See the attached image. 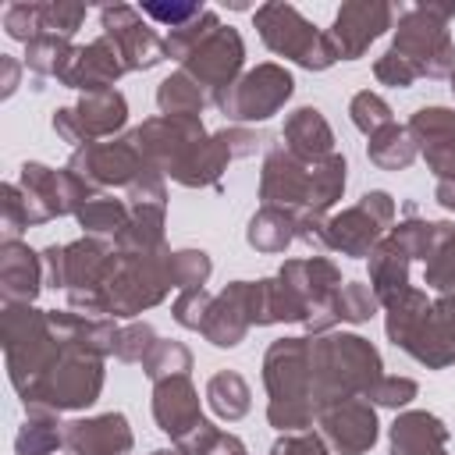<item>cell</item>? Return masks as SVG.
Returning <instances> with one entry per match:
<instances>
[{"instance_id": "44dd1931", "label": "cell", "mask_w": 455, "mask_h": 455, "mask_svg": "<svg viewBox=\"0 0 455 455\" xmlns=\"http://www.w3.org/2000/svg\"><path fill=\"white\" fill-rule=\"evenodd\" d=\"M252 327V313H249V281H231L220 295H213L210 313L203 320V338L217 348H235Z\"/></svg>"}, {"instance_id": "f907efd6", "label": "cell", "mask_w": 455, "mask_h": 455, "mask_svg": "<svg viewBox=\"0 0 455 455\" xmlns=\"http://www.w3.org/2000/svg\"><path fill=\"white\" fill-rule=\"evenodd\" d=\"M128 206H167V188H164V174L156 167H142L135 174V181L128 185Z\"/></svg>"}, {"instance_id": "8fae6325", "label": "cell", "mask_w": 455, "mask_h": 455, "mask_svg": "<svg viewBox=\"0 0 455 455\" xmlns=\"http://www.w3.org/2000/svg\"><path fill=\"white\" fill-rule=\"evenodd\" d=\"M142 167H146V160H142L139 146L132 142V135L78 146L68 160V171L78 174L92 192L107 188V185H124L128 188Z\"/></svg>"}, {"instance_id": "9a60e30c", "label": "cell", "mask_w": 455, "mask_h": 455, "mask_svg": "<svg viewBox=\"0 0 455 455\" xmlns=\"http://www.w3.org/2000/svg\"><path fill=\"white\" fill-rule=\"evenodd\" d=\"M391 4L380 0H355L345 4L334 18V25L327 28V39L338 53V60H355L366 53V46L391 25Z\"/></svg>"}, {"instance_id": "7402d4cb", "label": "cell", "mask_w": 455, "mask_h": 455, "mask_svg": "<svg viewBox=\"0 0 455 455\" xmlns=\"http://www.w3.org/2000/svg\"><path fill=\"white\" fill-rule=\"evenodd\" d=\"M46 284L43 252H32L18 238H4L0 245V295L4 302H32Z\"/></svg>"}, {"instance_id": "94428289", "label": "cell", "mask_w": 455, "mask_h": 455, "mask_svg": "<svg viewBox=\"0 0 455 455\" xmlns=\"http://www.w3.org/2000/svg\"><path fill=\"white\" fill-rule=\"evenodd\" d=\"M153 455H185L181 448H160V451H153Z\"/></svg>"}, {"instance_id": "681fc988", "label": "cell", "mask_w": 455, "mask_h": 455, "mask_svg": "<svg viewBox=\"0 0 455 455\" xmlns=\"http://www.w3.org/2000/svg\"><path fill=\"white\" fill-rule=\"evenodd\" d=\"M210 302H213V295H210L206 288H185V291H178L171 313H174V320H178L181 327L203 331V320H206V313H210Z\"/></svg>"}, {"instance_id": "3957f363", "label": "cell", "mask_w": 455, "mask_h": 455, "mask_svg": "<svg viewBox=\"0 0 455 455\" xmlns=\"http://www.w3.org/2000/svg\"><path fill=\"white\" fill-rule=\"evenodd\" d=\"M0 341L7 355V377L18 398H25L64 355V345L46 323V309H36L32 302H4Z\"/></svg>"}, {"instance_id": "60d3db41", "label": "cell", "mask_w": 455, "mask_h": 455, "mask_svg": "<svg viewBox=\"0 0 455 455\" xmlns=\"http://www.w3.org/2000/svg\"><path fill=\"white\" fill-rule=\"evenodd\" d=\"M210 270H213V263H210V256L203 249H178V252H171V284L178 291L203 288L210 281Z\"/></svg>"}, {"instance_id": "603a6c76", "label": "cell", "mask_w": 455, "mask_h": 455, "mask_svg": "<svg viewBox=\"0 0 455 455\" xmlns=\"http://www.w3.org/2000/svg\"><path fill=\"white\" fill-rule=\"evenodd\" d=\"M281 142L302 164H320V160H327L334 153V132H331L327 117L316 107L291 110L284 128H281Z\"/></svg>"}, {"instance_id": "8d00e7d4", "label": "cell", "mask_w": 455, "mask_h": 455, "mask_svg": "<svg viewBox=\"0 0 455 455\" xmlns=\"http://www.w3.org/2000/svg\"><path fill=\"white\" fill-rule=\"evenodd\" d=\"M0 210H4V235H7V238H18L25 228L50 220V213H46L18 181H7V185L0 188Z\"/></svg>"}, {"instance_id": "680465c9", "label": "cell", "mask_w": 455, "mask_h": 455, "mask_svg": "<svg viewBox=\"0 0 455 455\" xmlns=\"http://www.w3.org/2000/svg\"><path fill=\"white\" fill-rule=\"evenodd\" d=\"M434 199H437L444 210H451V213H455V178H444V181H437V188H434Z\"/></svg>"}, {"instance_id": "be15d7a7", "label": "cell", "mask_w": 455, "mask_h": 455, "mask_svg": "<svg viewBox=\"0 0 455 455\" xmlns=\"http://www.w3.org/2000/svg\"><path fill=\"white\" fill-rule=\"evenodd\" d=\"M238 455H245V451H238Z\"/></svg>"}, {"instance_id": "e575fe53", "label": "cell", "mask_w": 455, "mask_h": 455, "mask_svg": "<svg viewBox=\"0 0 455 455\" xmlns=\"http://www.w3.org/2000/svg\"><path fill=\"white\" fill-rule=\"evenodd\" d=\"M206 402H210V409L220 416V419H242L245 412H249V405H252V391H249V384L235 373V370H220V373H213L210 380H206Z\"/></svg>"}, {"instance_id": "b9f144b4", "label": "cell", "mask_w": 455, "mask_h": 455, "mask_svg": "<svg viewBox=\"0 0 455 455\" xmlns=\"http://www.w3.org/2000/svg\"><path fill=\"white\" fill-rule=\"evenodd\" d=\"M409 259H427L434 249V220H419L409 213V220H398L387 235Z\"/></svg>"}, {"instance_id": "d6986e66", "label": "cell", "mask_w": 455, "mask_h": 455, "mask_svg": "<svg viewBox=\"0 0 455 455\" xmlns=\"http://www.w3.org/2000/svg\"><path fill=\"white\" fill-rule=\"evenodd\" d=\"M124 71H128V64H124V57H121V50H117L107 36H100V39H92L89 46H75L71 60H68L64 71H60V82H64L68 89H82V92L89 96V92L114 89V82H117Z\"/></svg>"}, {"instance_id": "d4e9b609", "label": "cell", "mask_w": 455, "mask_h": 455, "mask_svg": "<svg viewBox=\"0 0 455 455\" xmlns=\"http://www.w3.org/2000/svg\"><path fill=\"white\" fill-rule=\"evenodd\" d=\"M448 427L434 412H402L391 423V455H444Z\"/></svg>"}, {"instance_id": "9c48e42d", "label": "cell", "mask_w": 455, "mask_h": 455, "mask_svg": "<svg viewBox=\"0 0 455 455\" xmlns=\"http://www.w3.org/2000/svg\"><path fill=\"white\" fill-rule=\"evenodd\" d=\"M395 220V199L387 192H366L355 206L327 217V252L370 256Z\"/></svg>"}, {"instance_id": "7c38bea8", "label": "cell", "mask_w": 455, "mask_h": 455, "mask_svg": "<svg viewBox=\"0 0 455 455\" xmlns=\"http://www.w3.org/2000/svg\"><path fill=\"white\" fill-rule=\"evenodd\" d=\"M242 60H245V46H242V36L231 28V25H217L213 32L203 36V43L181 60V71L188 78H196L210 100L217 92H224L238 71H242Z\"/></svg>"}, {"instance_id": "8992f818", "label": "cell", "mask_w": 455, "mask_h": 455, "mask_svg": "<svg viewBox=\"0 0 455 455\" xmlns=\"http://www.w3.org/2000/svg\"><path fill=\"white\" fill-rule=\"evenodd\" d=\"M103 391V359L85 352H64L60 363L21 398L25 412H71L89 409Z\"/></svg>"}, {"instance_id": "836d02e7", "label": "cell", "mask_w": 455, "mask_h": 455, "mask_svg": "<svg viewBox=\"0 0 455 455\" xmlns=\"http://www.w3.org/2000/svg\"><path fill=\"white\" fill-rule=\"evenodd\" d=\"M423 263H427V270H423L427 288H434L441 295L455 291V224L434 220V249Z\"/></svg>"}, {"instance_id": "7dc6e473", "label": "cell", "mask_w": 455, "mask_h": 455, "mask_svg": "<svg viewBox=\"0 0 455 455\" xmlns=\"http://www.w3.org/2000/svg\"><path fill=\"white\" fill-rule=\"evenodd\" d=\"M156 341H160V338H156V331H153L149 323H128V327H121V334H117L114 355H117L121 363H146V355L153 352Z\"/></svg>"}, {"instance_id": "277c9868", "label": "cell", "mask_w": 455, "mask_h": 455, "mask_svg": "<svg viewBox=\"0 0 455 455\" xmlns=\"http://www.w3.org/2000/svg\"><path fill=\"white\" fill-rule=\"evenodd\" d=\"M171 249L156 252H114L103 277V309L107 316H135L156 306L171 291Z\"/></svg>"}, {"instance_id": "11a10c76", "label": "cell", "mask_w": 455, "mask_h": 455, "mask_svg": "<svg viewBox=\"0 0 455 455\" xmlns=\"http://www.w3.org/2000/svg\"><path fill=\"white\" fill-rule=\"evenodd\" d=\"M373 75H377V82H384V85H391V89H409L419 75L412 71V64L409 60H402L395 50H387L377 64H373Z\"/></svg>"}, {"instance_id": "d590c367", "label": "cell", "mask_w": 455, "mask_h": 455, "mask_svg": "<svg viewBox=\"0 0 455 455\" xmlns=\"http://www.w3.org/2000/svg\"><path fill=\"white\" fill-rule=\"evenodd\" d=\"M57 444H64V423L57 419V412H28L14 437L18 455H50L57 451Z\"/></svg>"}, {"instance_id": "ba28073f", "label": "cell", "mask_w": 455, "mask_h": 455, "mask_svg": "<svg viewBox=\"0 0 455 455\" xmlns=\"http://www.w3.org/2000/svg\"><path fill=\"white\" fill-rule=\"evenodd\" d=\"M291 89H295V78L281 64H259L242 78H235L224 92H217L213 107L228 121H267L288 103Z\"/></svg>"}, {"instance_id": "91938a15", "label": "cell", "mask_w": 455, "mask_h": 455, "mask_svg": "<svg viewBox=\"0 0 455 455\" xmlns=\"http://www.w3.org/2000/svg\"><path fill=\"white\" fill-rule=\"evenodd\" d=\"M434 306H437V309H441V313H448V316H451V320H455V291H448V295H441V299H437V302H434Z\"/></svg>"}, {"instance_id": "5bb4252c", "label": "cell", "mask_w": 455, "mask_h": 455, "mask_svg": "<svg viewBox=\"0 0 455 455\" xmlns=\"http://www.w3.org/2000/svg\"><path fill=\"white\" fill-rule=\"evenodd\" d=\"M320 430L323 441L338 455H366L377 444V412L370 398H345L327 409H320Z\"/></svg>"}, {"instance_id": "7bdbcfd3", "label": "cell", "mask_w": 455, "mask_h": 455, "mask_svg": "<svg viewBox=\"0 0 455 455\" xmlns=\"http://www.w3.org/2000/svg\"><path fill=\"white\" fill-rule=\"evenodd\" d=\"M348 114H352V124H355L363 135H373V132H380V128L395 124L391 107H387L377 92H370V89H363V92H355V96H352Z\"/></svg>"}, {"instance_id": "6da1fadb", "label": "cell", "mask_w": 455, "mask_h": 455, "mask_svg": "<svg viewBox=\"0 0 455 455\" xmlns=\"http://www.w3.org/2000/svg\"><path fill=\"white\" fill-rule=\"evenodd\" d=\"M377 348L359 334H313L309 338V380H313V405L320 409L345 402V398H366L370 387L384 377L380 373Z\"/></svg>"}, {"instance_id": "2e32d148", "label": "cell", "mask_w": 455, "mask_h": 455, "mask_svg": "<svg viewBox=\"0 0 455 455\" xmlns=\"http://www.w3.org/2000/svg\"><path fill=\"white\" fill-rule=\"evenodd\" d=\"M18 185H21L50 217L78 213L82 203L96 196V192H92L78 174H71L68 167H64V171H53V167H43V164H21Z\"/></svg>"}, {"instance_id": "83f0119b", "label": "cell", "mask_w": 455, "mask_h": 455, "mask_svg": "<svg viewBox=\"0 0 455 455\" xmlns=\"http://www.w3.org/2000/svg\"><path fill=\"white\" fill-rule=\"evenodd\" d=\"M295 224H299V217H295L291 210L263 206V210L249 220L245 242H249L256 252H284V249L295 242Z\"/></svg>"}, {"instance_id": "f6af8a7d", "label": "cell", "mask_w": 455, "mask_h": 455, "mask_svg": "<svg viewBox=\"0 0 455 455\" xmlns=\"http://www.w3.org/2000/svg\"><path fill=\"white\" fill-rule=\"evenodd\" d=\"M217 25H220V18H217L213 11H203V14H199L192 25H185V28H174V32L164 39V43H167V57H174V60H185V57H188V53H192V50L203 43V36H206V32H213Z\"/></svg>"}, {"instance_id": "6f0895ef", "label": "cell", "mask_w": 455, "mask_h": 455, "mask_svg": "<svg viewBox=\"0 0 455 455\" xmlns=\"http://www.w3.org/2000/svg\"><path fill=\"white\" fill-rule=\"evenodd\" d=\"M0 68H4V96H11L18 89V75H21V64L14 57H0Z\"/></svg>"}, {"instance_id": "1f68e13d", "label": "cell", "mask_w": 455, "mask_h": 455, "mask_svg": "<svg viewBox=\"0 0 455 455\" xmlns=\"http://www.w3.org/2000/svg\"><path fill=\"white\" fill-rule=\"evenodd\" d=\"M416 153H419V146H416V139L405 124H387V128L373 132L370 146H366V156L380 171H405L416 160Z\"/></svg>"}, {"instance_id": "ab89813d", "label": "cell", "mask_w": 455, "mask_h": 455, "mask_svg": "<svg viewBox=\"0 0 455 455\" xmlns=\"http://www.w3.org/2000/svg\"><path fill=\"white\" fill-rule=\"evenodd\" d=\"M142 370H146V377H149L153 384L164 380V377L188 373V370H192V352H188L181 341H156L153 352L146 355Z\"/></svg>"}, {"instance_id": "52a82bcc", "label": "cell", "mask_w": 455, "mask_h": 455, "mask_svg": "<svg viewBox=\"0 0 455 455\" xmlns=\"http://www.w3.org/2000/svg\"><path fill=\"white\" fill-rule=\"evenodd\" d=\"M256 28L267 43V50L291 57L295 64L309 68V71H323L338 60L327 32H316L291 4H263L256 7Z\"/></svg>"}, {"instance_id": "30bf717a", "label": "cell", "mask_w": 455, "mask_h": 455, "mask_svg": "<svg viewBox=\"0 0 455 455\" xmlns=\"http://www.w3.org/2000/svg\"><path fill=\"white\" fill-rule=\"evenodd\" d=\"M124 121H128V103H124V96L117 89L89 92L75 107L53 110V132L64 142H71L75 149L78 146H89V142L110 139L114 132L124 128Z\"/></svg>"}, {"instance_id": "cb8c5ba5", "label": "cell", "mask_w": 455, "mask_h": 455, "mask_svg": "<svg viewBox=\"0 0 455 455\" xmlns=\"http://www.w3.org/2000/svg\"><path fill=\"white\" fill-rule=\"evenodd\" d=\"M405 352L423 363L427 370H444L455 363V320L448 313H441L437 306H430L427 320L412 331V338L405 341Z\"/></svg>"}, {"instance_id": "bcb514c9", "label": "cell", "mask_w": 455, "mask_h": 455, "mask_svg": "<svg viewBox=\"0 0 455 455\" xmlns=\"http://www.w3.org/2000/svg\"><path fill=\"white\" fill-rule=\"evenodd\" d=\"M85 21V4H64V0H50L43 4V36H75L78 25Z\"/></svg>"}, {"instance_id": "ee69618b", "label": "cell", "mask_w": 455, "mask_h": 455, "mask_svg": "<svg viewBox=\"0 0 455 455\" xmlns=\"http://www.w3.org/2000/svg\"><path fill=\"white\" fill-rule=\"evenodd\" d=\"M4 28L18 43H32L43 36V4H11L4 11Z\"/></svg>"}, {"instance_id": "ffe728a7", "label": "cell", "mask_w": 455, "mask_h": 455, "mask_svg": "<svg viewBox=\"0 0 455 455\" xmlns=\"http://www.w3.org/2000/svg\"><path fill=\"white\" fill-rule=\"evenodd\" d=\"M132 441L135 437L124 412H103L64 423V448L71 455H128Z\"/></svg>"}, {"instance_id": "6125c7cd", "label": "cell", "mask_w": 455, "mask_h": 455, "mask_svg": "<svg viewBox=\"0 0 455 455\" xmlns=\"http://www.w3.org/2000/svg\"><path fill=\"white\" fill-rule=\"evenodd\" d=\"M451 92H455V75H451Z\"/></svg>"}, {"instance_id": "74e56055", "label": "cell", "mask_w": 455, "mask_h": 455, "mask_svg": "<svg viewBox=\"0 0 455 455\" xmlns=\"http://www.w3.org/2000/svg\"><path fill=\"white\" fill-rule=\"evenodd\" d=\"M377 295L370 284H359V281H345L341 291L334 295L331 302V327L334 323H363L377 313Z\"/></svg>"}, {"instance_id": "f5cc1de1", "label": "cell", "mask_w": 455, "mask_h": 455, "mask_svg": "<svg viewBox=\"0 0 455 455\" xmlns=\"http://www.w3.org/2000/svg\"><path fill=\"white\" fill-rule=\"evenodd\" d=\"M419 153H423L427 167L437 174V181L455 178V132L451 135H437L430 142H419Z\"/></svg>"}, {"instance_id": "4fadbf2b", "label": "cell", "mask_w": 455, "mask_h": 455, "mask_svg": "<svg viewBox=\"0 0 455 455\" xmlns=\"http://www.w3.org/2000/svg\"><path fill=\"white\" fill-rule=\"evenodd\" d=\"M100 21H103V36L121 50L128 71L156 68L167 57V43L142 21V14L135 7H128V4L103 7L100 11Z\"/></svg>"}, {"instance_id": "816d5d0a", "label": "cell", "mask_w": 455, "mask_h": 455, "mask_svg": "<svg viewBox=\"0 0 455 455\" xmlns=\"http://www.w3.org/2000/svg\"><path fill=\"white\" fill-rule=\"evenodd\" d=\"M416 380L412 377H380L373 387H370V402H377V405H384V409H402V405H409L412 398H416Z\"/></svg>"}, {"instance_id": "4316f807", "label": "cell", "mask_w": 455, "mask_h": 455, "mask_svg": "<svg viewBox=\"0 0 455 455\" xmlns=\"http://www.w3.org/2000/svg\"><path fill=\"white\" fill-rule=\"evenodd\" d=\"M206 103H213L210 92L196 78H188L185 71L167 75L156 89V107L164 117H199L206 110Z\"/></svg>"}, {"instance_id": "e0dca14e", "label": "cell", "mask_w": 455, "mask_h": 455, "mask_svg": "<svg viewBox=\"0 0 455 455\" xmlns=\"http://www.w3.org/2000/svg\"><path fill=\"white\" fill-rule=\"evenodd\" d=\"M306 192H309V164L291 156L284 142H274L263 174H259V199L263 206H281V210H306Z\"/></svg>"}, {"instance_id": "484cf974", "label": "cell", "mask_w": 455, "mask_h": 455, "mask_svg": "<svg viewBox=\"0 0 455 455\" xmlns=\"http://www.w3.org/2000/svg\"><path fill=\"white\" fill-rule=\"evenodd\" d=\"M370 288L384 306L409 288V256L391 238H380L370 252Z\"/></svg>"}, {"instance_id": "ac0fdd59", "label": "cell", "mask_w": 455, "mask_h": 455, "mask_svg": "<svg viewBox=\"0 0 455 455\" xmlns=\"http://www.w3.org/2000/svg\"><path fill=\"white\" fill-rule=\"evenodd\" d=\"M153 416H156V427L164 434H171L174 444H181L188 434H196L206 423L188 373L164 377V380L153 384Z\"/></svg>"}, {"instance_id": "f35d334b", "label": "cell", "mask_w": 455, "mask_h": 455, "mask_svg": "<svg viewBox=\"0 0 455 455\" xmlns=\"http://www.w3.org/2000/svg\"><path fill=\"white\" fill-rule=\"evenodd\" d=\"M71 53H75V46L68 39H60V36H39V39H32L25 46V68L36 71V75L60 78V71L71 60Z\"/></svg>"}, {"instance_id": "5b68a950", "label": "cell", "mask_w": 455, "mask_h": 455, "mask_svg": "<svg viewBox=\"0 0 455 455\" xmlns=\"http://www.w3.org/2000/svg\"><path fill=\"white\" fill-rule=\"evenodd\" d=\"M455 18V4H416L398 18L395 53L412 64L416 75L451 78L455 75V43L448 36V21Z\"/></svg>"}, {"instance_id": "c3c4849f", "label": "cell", "mask_w": 455, "mask_h": 455, "mask_svg": "<svg viewBox=\"0 0 455 455\" xmlns=\"http://www.w3.org/2000/svg\"><path fill=\"white\" fill-rule=\"evenodd\" d=\"M405 128L412 132L416 146H419V142H430V139H437V135H451V132H455V110H448V107H423V110H416V114L409 117Z\"/></svg>"}, {"instance_id": "f546056e", "label": "cell", "mask_w": 455, "mask_h": 455, "mask_svg": "<svg viewBox=\"0 0 455 455\" xmlns=\"http://www.w3.org/2000/svg\"><path fill=\"white\" fill-rule=\"evenodd\" d=\"M345 171H348V164H345V156H338V153H331L327 160H320V164H309V192H306V213H327L338 199H341V192H345Z\"/></svg>"}, {"instance_id": "d6a6232c", "label": "cell", "mask_w": 455, "mask_h": 455, "mask_svg": "<svg viewBox=\"0 0 455 455\" xmlns=\"http://www.w3.org/2000/svg\"><path fill=\"white\" fill-rule=\"evenodd\" d=\"M164 245V206H132L124 231L117 235V252H156Z\"/></svg>"}, {"instance_id": "f1b7e54d", "label": "cell", "mask_w": 455, "mask_h": 455, "mask_svg": "<svg viewBox=\"0 0 455 455\" xmlns=\"http://www.w3.org/2000/svg\"><path fill=\"white\" fill-rule=\"evenodd\" d=\"M128 217H132V206H128L124 199L103 196V192H96L92 199H85L82 210L75 213V220L85 228L89 238H114V242H117V235L124 231Z\"/></svg>"}, {"instance_id": "db71d44e", "label": "cell", "mask_w": 455, "mask_h": 455, "mask_svg": "<svg viewBox=\"0 0 455 455\" xmlns=\"http://www.w3.org/2000/svg\"><path fill=\"white\" fill-rule=\"evenodd\" d=\"M203 11H206L203 4H142V14H149L160 25H171V32L192 25Z\"/></svg>"}, {"instance_id": "9f6ffc18", "label": "cell", "mask_w": 455, "mask_h": 455, "mask_svg": "<svg viewBox=\"0 0 455 455\" xmlns=\"http://www.w3.org/2000/svg\"><path fill=\"white\" fill-rule=\"evenodd\" d=\"M270 455H327V444L313 430H299V434H284L270 448Z\"/></svg>"}, {"instance_id": "4dcf8cb0", "label": "cell", "mask_w": 455, "mask_h": 455, "mask_svg": "<svg viewBox=\"0 0 455 455\" xmlns=\"http://www.w3.org/2000/svg\"><path fill=\"white\" fill-rule=\"evenodd\" d=\"M430 299H427V291H419V288H405L402 295H395L384 309H387V320H384V331H387V341L391 345H398V348H405V341L412 338V331L427 320V313H430Z\"/></svg>"}, {"instance_id": "7a4b0ae2", "label": "cell", "mask_w": 455, "mask_h": 455, "mask_svg": "<svg viewBox=\"0 0 455 455\" xmlns=\"http://www.w3.org/2000/svg\"><path fill=\"white\" fill-rule=\"evenodd\" d=\"M263 384L270 395L267 419L284 434L309 430L316 419L309 380V338H281L263 355Z\"/></svg>"}]
</instances>
